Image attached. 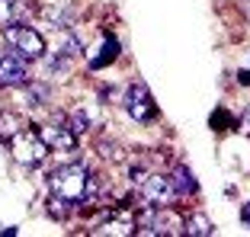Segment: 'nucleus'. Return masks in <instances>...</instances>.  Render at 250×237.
Instances as JSON below:
<instances>
[{
    "label": "nucleus",
    "instance_id": "nucleus-1",
    "mask_svg": "<svg viewBox=\"0 0 250 237\" xmlns=\"http://www.w3.org/2000/svg\"><path fill=\"white\" fill-rule=\"evenodd\" d=\"M48 193L61 196V199H71V202H83L87 199V183H90V173L83 170L81 163H64V167H55L48 177Z\"/></svg>",
    "mask_w": 250,
    "mask_h": 237
},
{
    "label": "nucleus",
    "instance_id": "nucleus-2",
    "mask_svg": "<svg viewBox=\"0 0 250 237\" xmlns=\"http://www.w3.org/2000/svg\"><path fill=\"white\" fill-rule=\"evenodd\" d=\"M3 39L10 42L13 52L26 61H39L45 55V39L39 36L32 26H26V22H10L7 29H3Z\"/></svg>",
    "mask_w": 250,
    "mask_h": 237
},
{
    "label": "nucleus",
    "instance_id": "nucleus-3",
    "mask_svg": "<svg viewBox=\"0 0 250 237\" xmlns=\"http://www.w3.org/2000/svg\"><path fill=\"white\" fill-rule=\"evenodd\" d=\"M10 148H13V157L22 163V167H36V163H42L45 154H48V144L42 141V135L26 132V128H22L20 135H13Z\"/></svg>",
    "mask_w": 250,
    "mask_h": 237
},
{
    "label": "nucleus",
    "instance_id": "nucleus-4",
    "mask_svg": "<svg viewBox=\"0 0 250 237\" xmlns=\"http://www.w3.org/2000/svg\"><path fill=\"white\" fill-rule=\"evenodd\" d=\"M39 135H42V141L48 144V151H58V154H67V151H77V135L67 128L64 116L58 118H48V122H42L39 125Z\"/></svg>",
    "mask_w": 250,
    "mask_h": 237
},
{
    "label": "nucleus",
    "instance_id": "nucleus-5",
    "mask_svg": "<svg viewBox=\"0 0 250 237\" xmlns=\"http://www.w3.org/2000/svg\"><path fill=\"white\" fill-rule=\"evenodd\" d=\"M125 109H128V116L135 118V122H151V118L157 116L154 109V99H151V90L145 87V83H132V87L125 90Z\"/></svg>",
    "mask_w": 250,
    "mask_h": 237
},
{
    "label": "nucleus",
    "instance_id": "nucleus-6",
    "mask_svg": "<svg viewBox=\"0 0 250 237\" xmlns=\"http://www.w3.org/2000/svg\"><path fill=\"white\" fill-rule=\"evenodd\" d=\"M138 186H141V202H147V205H170L177 199L170 177H161V173H147Z\"/></svg>",
    "mask_w": 250,
    "mask_h": 237
},
{
    "label": "nucleus",
    "instance_id": "nucleus-7",
    "mask_svg": "<svg viewBox=\"0 0 250 237\" xmlns=\"http://www.w3.org/2000/svg\"><path fill=\"white\" fill-rule=\"evenodd\" d=\"M29 80L26 74V58H20L16 52H3L0 55V87H20Z\"/></svg>",
    "mask_w": 250,
    "mask_h": 237
},
{
    "label": "nucleus",
    "instance_id": "nucleus-8",
    "mask_svg": "<svg viewBox=\"0 0 250 237\" xmlns=\"http://www.w3.org/2000/svg\"><path fill=\"white\" fill-rule=\"evenodd\" d=\"M170 186H173V196L177 199H189V196L199 193V183L192 179V173L186 167H177V170L170 173Z\"/></svg>",
    "mask_w": 250,
    "mask_h": 237
},
{
    "label": "nucleus",
    "instance_id": "nucleus-9",
    "mask_svg": "<svg viewBox=\"0 0 250 237\" xmlns=\"http://www.w3.org/2000/svg\"><path fill=\"white\" fill-rule=\"evenodd\" d=\"M22 128H26V122H22L16 112H0V141H3V144H10L13 135H20Z\"/></svg>",
    "mask_w": 250,
    "mask_h": 237
},
{
    "label": "nucleus",
    "instance_id": "nucleus-10",
    "mask_svg": "<svg viewBox=\"0 0 250 237\" xmlns=\"http://www.w3.org/2000/svg\"><path fill=\"white\" fill-rule=\"evenodd\" d=\"M45 208H48V215H52V218H71L74 212L81 208V202L61 199V196H48V202H45Z\"/></svg>",
    "mask_w": 250,
    "mask_h": 237
},
{
    "label": "nucleus",
    "instance_id": "nucleus-11",
    "mask_svg": "<svg viewBox=\"0 0 250 237\" xmlns=\"http://www.w3.org/2000/svg\"><path fill=\"white\" fill-rule=\"evenodd\" d=\"M64 122H67V128H71L74 135H81V132H87V128H90V116H87V112H81V109L67 112Z\"/></svg>",
    "mask_w": 250,
    "mask_h": 237
},
{
    "label": "nucleus",
    "instance_id": "nucleus-12",
    "mask_svg": "<svg viewBox=\"0 0 250 237\" xmlns=\"http://www.w3.org/2000/svg\"><path fill=\"white\" fill-rule=\"evenodd\" d=\"M58 52L64 55V58H71V61H74V58H81V55H83V48H81V39L67 32V36H64V45H61Z\"/></svg>",
    "mask_w": 250,
    "mask_h": 237
},
{
    "label": "nucleus",
    "instance_id": "nucleus-13",
    "mask_svg": "<svg viewBox=\"0 0 250 237\" xmlns=\"http://www.w3.org/2000/svg\"><path fill=\"white\" fill-rule=\"evenodd\" d=\"M183 231H186V234H212V224H208V218H202V215H192L189 221L183 224Z\"/></svg>",
    "mask_w": 250,
    "mask_h": 237
},
{
    "label": "nucleus",
    "instance_id": "nucleus-14",
    "mask_svg": "<svg viewBox=\"0 0 250 237\" xmlns=\"http://www.w3.org/2000/svg\"><path fill=\"white\" fill-rule=\"evenodd\" d=\"M244 221L250 224V202H247V205H244Z\"/></svg>",
    "mask_w": 250,
    "mask_h": 237
}]
</instances>
